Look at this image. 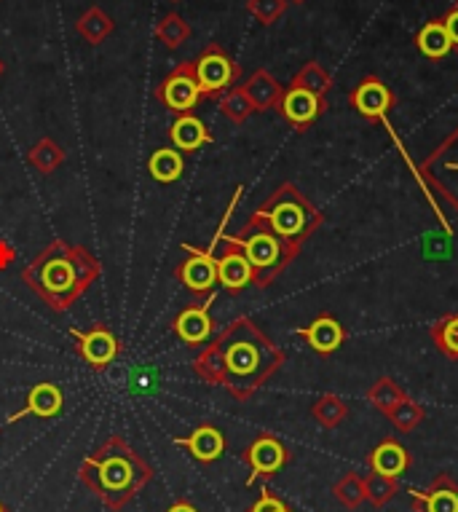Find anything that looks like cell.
Returning a JSON list of instances; mask_svg holds the SVG:
<instances>
[{
	"label": "cell",
	"instance_id": "obj_36",
	"mask_svg": "<svg viewBox=\"0 0 458 512\" xmlns=\"http://www.w3.org/2000/svg\"><path fill=\"white\" fill-rule=\"evenodd\" d=\"M287 9V0H247V11L260 25H274Z\"/></svg>",
	"mask_w": 458,
	"mask_h": 512
},
{
	"label": "cell",
	"instance_id": "obj_33",
	"mask_svg": "<svg viewBox=\"0 0 458 512\" xmlns=\"http://www.w3.org/2000/svg\"><path fill=\"white\" fill-rule=\"evenodd\" d=\"M426 419V408L421 403H416L413 397H405L397 408H394L392 413H389V421H392V427L397 429V432H402V435H408V432H413V429L421 424V421Z\"/></svg>",
	"mask_w": 458,
	"mask_h": 512
},
{
	"label": "cell",
	"instance_id": "obj_31",
	"mask_svg": "<svg viewBox=\"0 0 458 512\" xmlns=\"http://www.w3.org/2000/svg\"><path fill=\"white\" fill-rule=\"evenodd\" d=\"M217 105H220V113H223L228 121H234V124H244V121L255 113L250 97L244 94L242 86H234V89H228L225 94H220V97H217Z\"/></svg>",
	"mask_w": 458,
	"mask_h": 512
},
{
	"label": "cell",
	"instance_id": "obj_2",
	"mask_svg": "<svg viewBox=\"0 0 458 512\" xmlns=\"http://www.w3.org/2000/svg\"><path fill=\"white\" fill-rule=\"evenodd\" d=\"M100 274L102 266L92 250H86L84 244L54 239L27 263L22 282L51 311H67L89 293Z\"/></svg>",
	"mask_w": 458,
	"mask_h": 512
},
{
	"label": "cell",
	"instance_id": "obj_39",
	"mask_svg": "<svg viewBox=\"0 0 458 512\" xmlns=\"http://www.w3.org/2000/svg\"><path fill=\"white\" fill-rule=\"evenodd\" d=\"M14 261H17V247L9 239H0V271L9 269Z\"/></svg>",
	"mask_w": 458,
	"mask_h": 512
},
{
	"label": "cell",
	"instance_id": "obj_21",
	"mask_svg": "<svg viewBox=\"0 0 458 512\" xmlns=\"http://www.w3.org/2000/svg\"><path fill=\"white\" fill-rule=\"evenodd\" d=\"M167 137L172 148H177L180 153H196L201 151L204 145L215 143V137L207 129V124L201 121L196 113H183L172 121V126L167 129Z\"/></svg>",
	"mask_w": 458,
	"mask_h": 512
},
{
	"label": "cell",
	"instance_id": "obj_28",
	"mask_svg": "<svg viewBox=\"0 0 458 512\" xmlns=\"http://www.w3.org/2000/svg\"><path fill=\"white\" fill-rule=\"evenodd\" d=\"M429 336L442 357L458 362V314H442L429 330Z\"/></svg>",
	"mask_w": 458,
	"mask_h": 512
},
{
	"label": "cell",
	"instance_id": "obj_17",
	"mask_svg": "<svg viewBox=\"0 0 458 512\" xmlns=\"http://www.w3.org/2000/svg\"><path fill=\"white\" fill-rule=\"evenodd\" d=\"M292 333L303 338L311 352H317L319 357H333L346 344V338H349L346 328H343L338 317H333V314H319V317L311 319L309 325L295 328Z\"/></svg>",
	"mask_w": 458,
	"mask_h": 512
},
{
	"label": "cell",
	"instance_id": "obj_13",
	"mask_svg": "<svg viewBox=\"0 0 458 512\" xmlns=\"http://www.w3.org/2000/svg\"><path fill=\"white\" fill-rule=\"evenodd\" d=\"M212 303H215V295H209L204 301H193L172 319V333H175L188 349H196V352H199L201 346L207 344L209 338H212V333H215V322H212V314H209Z\"/></svg>",
	"mask_w": 458,
	"mask_h": 512
},
{
	"label": "cell",
	"instance_id": "obj_38",
	"mask_svg": "<svg viewBox=\"0 0 458 512\" xmlns=\"http://www.w3.org/2000/svg\"><path fill=\"white\" fill-rule=\"evenodd\" d=\"M442 25H445V33H448L453 49L458 51V3L456 6H450L448 14L442 17Z\"/></svg>",
	"mask_w": 458,
	"mask_h": 512
},
{
	"label": "cell",
	"instance_id": "obj_14",
	"mask_svg": "<svg viewBox=\"0 0 458 512\" xmlns=\"http://www.w3.org/2000/svg\"><path fill=\"white\" fill-rule=\"evenodd\" d=\"M217 247H220V252H215L217 285L223 287L228 295L244 293V287L252 285L250 261L244 258V252L239 250L234 242H228V239H225V234H220Z\"/></svg>",
	"mask_w": 458,
	"mask_h": 512
},
{
	"label": "cell",
	"instance_id": "obj_40",
	"mask_svg": "<svg viewBox=\"0 0 458 512\" xmlns=\"http://www.w3.org/2000/svg\"><path fill=\"white\" fill-rule=\"evenodd\" d=\"M164 512H201L196 504L191 502V499H185V496H180V499H175V502L169 504L167 510Z\"/></svg>",
	"mask_w": 458,
	"mask_h": 512
},
{
	"label": "cell",
	"instance_id": "obj_7",
	"mask_svg": "<svg viewBox=\"0 0 458 512\" xmlns=\"http://www.w3.org/2000/svg\"><path fill=\"white\" fill-rule=\"evenodd\" d=\"M418 177L458 215V126L418 164Z\"/></svg>",
	"mask_w": 458,
	"mask_h": 512
},
{
	"label": "cell",
	"instance_id": "obj_18",
	"mask_svg": "<svg viewBox=\"0 0 458 512\" xmlns=\"http://www.w3.org/2000/svg\"><path fill=\"white\" fill-rule=\"evenodd\" d=\"M65 408V392L62 387H57L54 381H38L30 387L25 397V405L14 411L9 416V424H17V421L27 419V416H35V419H54Z\"/></svg>",
	"mask_w": 458,
	"mask_h": 512
},
{
	"label": "cell",
	"instance_id": "obj_10",
	"mask_svg": "<svg viewBox=\"0 0 458 512\" xmlns=\"http://www.w3.org/2000/svg\"><path fill=\"white\" fill-rule=\"evenodd\" d=\"M70 338H73V349L78 354V360L84 362L86 368L94 370V373H102L108 370L116 357L121 354V341L116 338V333L105 325V322H94L92 328L86 330H70Z\"/></svg>",
	"mask_w": 458,
	"mask_h": 512
},
{
	"label": "cell",
	"instance_id": "obj_37",
	"mask_svg": "<svg viewBox=\"0 0 458 512\" xmlns=\"http://www.w3.org/2000/svg\"><path fill=\"white\" fill-rule=\"evenodd\" d=\"M287 507H290V504L284 502L282 496L276 494V491H271V488H263V491H260V496L250 504V510L247 512H284Z\"/></svg>",
	"mask_w": 458,
	"mask_h": 512
},
{
	"label": "cell",
	"instance_id": "obj_3",
	"mask_svg": "<svg viewBox=\"0 0 458 512\" xmlns=\"http://www.w3.org/2000/svg\"><path fill=\"white\" fill-rule=\"evenodd\" d=\"M156 478V467L134 451L124 435H110L78 467V480L110 512H121Z\"/></svg>",
	"mask_w": 458,
	"mask_h": 512
},
{
	"label": "cell",
	"instance_id": "obj_26",
	"mask_svg": "<svg viewBox=\"0 0 458 512\" xmlns=\"http://www.w3.org/2000/svg\"><path fill=\"white\" fill-rule=\"evenodd\" d=\"M75 30H78V35H81L86 43L97 46V43L105 41V38L116 30V22H113L110 14H105L100 6H92V9H86L84 14H81V19L75 22Z\"/></svg>",
	"mask_w": 458,
	"mask_h": 512
},
{
	"label": "cell",
	"instance_id": "obj_20",
	"mask_svg": "<svg viewBox=\"0 0 458 512\" xmlns=\"http://www.w3.org/2000/svg\"><path fill=\"white\" fill-rule=\"evenodd\" d=\"M367 467L373 472H381V475H389V478L400 480V475H405V472L413 467V456H410L408 448H405L397 437H384V440L367 454Z\"/></svg>",
	"mask_w": 458,
	"mask_h": 512
},
{
	"label": "cell",
	"instance_id": "obj_42",
	"mask_svg": "<svg viewBox=\"0 0 458 512\" xmlns=\"http://www.w3.org/2000/svg\"><path fill=\"white\" fill-rule=\"evenodd\" d=\"M3 70H6V68H3V62H0V76H3Z\"/></svg>",
	"mask_w": 458,
	"mask_h": 512
},
{
	"label": "cell",
	"instance_id": "obj_35",
	"mask_svg": "<svg viewBox=\"0 0 458 512\" xmlns=\"http://www.w3.org/2000/svg\"><path fill=\"white\" fill-rule=\"evenodd\" d=\"M156 38H159L167 49H180L188 38H191V27L180 14H167L156 27Z\"/></svg>",
	"mask_w": 458,
	"mask_h": 512
},
{
	"label": "cell",
	"instance_id": "obj_1",
	"mask_svg": "<svg viewBox=\"0 0 458 512\" xmlns=\"http://www.w3.org/2000/svg\"><path fill=\"white\" fill-rule=\"evenodd\" d=\"M287 354L260 330L252 317H236L193 357V373L247 403L282 370Z\"/></svg>",
	"mask_w": 458,
	"mask_h": 512
},
{
	"label": "cell",
	"instance_id": "obj_11",
	"mask_svg": "<svg viewBox=\"0 0 458 512\" xmlns=\"http://www.w3.org/2000/svg\"><path fill=\"white\" fill-rule=\"evenodd\" d=\"M153 97H156L169 113H175V116L193 113V110L199 108V102L204 100V97H201L196 76H193V62H180V65L153 89Z\"/></svg>",
	"mask_w": 458,
	"mask_h": 512
},
{
	"label": "cell",
	"instance_id": "obj_34",
	"mask_svg": "<svg viewBox=\"0 0 458 512\" xmlns=\"http://www.w3.org/2000/svg\"><path fill=\"white\" fill-rule=\"evenodd\" d=\"M292 84L303 86V89H309V92L319 94V97H325V94L330 92V86H333V78H330V73H327L319 62H306V65L295 73Z\"/></svg>",
	"mask_w": 458,
	"mask_h": 512
},
{
	"label": "cell",
	"instance_id": "obj_22",
	"mask_svg": "<svg viewBox=\"0 0 458 512\" xmlns=\"http://www.w3.org/2000/svg\"><path fill=\"white\" fill-rule=\"evenodd\" d=\"M242 89L244 94L250 97L255 113H266V110L276 108L284 92V86L279 84L268 70H255V73L247 78V84H244Z\"/></svg>",
	"mask_w": 458,
	"mask_h": 512
},
{
	"label": "cell",
	"instance_id": "obj_8",
	"mask_svg": "<svg viewBox=\"0 0 458 512\" xmlns=\"http://www.w3.org/2000/svg\"><path fill=\"white\" fill-rule=\"evenodd\" d=\"M193 76H196L201 97L217 100L220 94L234 89L236 81L242 78V68L236 65L220 43H209L207 49L193 59Z\"/></svg>",
	"mask_w": 458,
	"mask_h": 512
},
{
	"label": "cell",
	"instance_id": "obj_15",
	"mask_svg": "<svg viewBox=\"0 0 458 512\" xmlns=\"http://www.w3.org/2000/svg\"><path fill=\"white\" fill-rule=\"evenodd\" d=\"M349 105L357 110L359 116H365L367 121H384L386 113L397 105V97L381 78L367 76L362 78L354 89L349 92Z\"/></svg>",
	"mask_w": 458,
	"mask_h": 512
},
{
	"label": "cell",
	"instance_id": "obj_45",
	"mask_svg": "<svg viewBox=\"0 0 458 512\" xmlns=\"http://www.w3.org/2000/svg\"><path fill=\"white\" fill-rule=\"evenodd\" d=\"M172 3H177V0H172Z\"/></svg>",
	"mask_w": 458,
	"mask_h": 512
},
{
	"label": "cell",
	"instance_id": "obj_12",
	"mask_svg": "<svg viewBox=\"0 0 458 512\" xmlns=\"http://www.w3.org/2000/svg\"><path fill=\"white\" fill-rule=\"evenodd\" d=\"M276 110H279V116H282L298 135H303V132H309L311 126L322 118V113L327 110V100L325 97H319V94L309 92V89H303V86L290 84L282 92V100H279Z\"/></svg>",
	"mask_w": 458,
	"mask_h": 512
},
{
	"label": "cell",
	"instance_id": "obj_41",
	"mask_svg": "<svg viewBox=\"0 0 458 512\" xmlns=\"http://www.w3.org/2000/svg\"><path fill=\"white\" fill-rule=\"evenodd\" d=\"M0 512H9V507H6V504L0 502Z\"/></svg>",
	"mask_w": 458,
	"mask_h": 512
},
{
	"label": "cell",
	"instance_id": "obj_30",
	"mask_svg": "<svg viewBox=\"0 0 458 512\" xmlns=\"http://www.w3.org/2000/svg\"><path fill=\"white\" fill-rule=\"evenodd\" d=\"M397 491H400V480L397 478H389V475H381V472L373 470L365 475L367 502L373 504L375 510H384L386 504L397 496Z\"/></svg>",
	"mask_w": 458,
	"mask_h": 512
},
{
	"label": "cell",
	"instance_id": "obj_16",
	"mask_svg": "<svg viewBox=\"0 0 458 512\" xmlns=\"http://www.w3.org/2000/svg\"><path fill=\"white\" fill-rule=\"evenodd\" d=\"M175 445L177 448H183L188 451L193 462L204 464H215L220 456L228 451V440H225L223 429L215 427V424H209V421H201L196 427L191 429V435L185 437H175Z\"/></svg>",
	"mask_w": 458,
	"mask_h": 512
},
{
	"label": "cell",
	"instance_id": "obj_25",
	"mask_svg": "<svg viewBox=\"0 0 458 512\" xmlns=\"http://www.w3.org/2000/svg\"><path fill=\"white\" fill-rule=\"evenodd\" d=\"M416 49L429 59L448 57L450 51H453V43H450L448 33H445V25H442V19H432V22H426V25L418 30V33H416Z\"/></svg>",
	"mask_w": 458,
	"mask_h": 512
},
{
	"label": "cell",
	"instance_id": "obj_27",
	"mask_svg": "<svg viewBox=\"0 0 458 512\" xmlns=\"http://www.w3.org/2000/svg\"><path fill=\"white\" fill-rule=\"evenodd\" d=\"M408 397V392L394 381V378L389 376H381V378H375L373 381V387L367 389V403L373 405L375 411H381L384 416H389V413L397 408V405L402 403Z\"/></svg>",
	"mask_w": 458,
	"mask_h": 512
},
{
	"label": "cell",
	"instance_id": "obj_29",
	"mask_svg": "<svg viewBox=\"0 0 458 512\" xmlns=\"http://www.w3.org/2000/svg\"><path fill=\"white\" fill-rule=\"evenodd\" d=\"M311 416H314L319 427L338 429L349 416V405L338 395H322L317 403L311 405Z\"/></svg>",
	"mask_w": 458,
	"mask_h": 512
},
{
	"label": "cell",
	"instance_id": "obj_43",
	"mask_svg": "<svg viewBox=\"0 0 458 512\" xmlns=\"http://www.w3.org/2000/svg\"><path fill=\"white\" fill-rule=\"evenodd\" d=\"M284 512H295V510H292V507H287V510H284Z\"/></svg>",
	"mask_w": 458,
	"mask_h": 512
},
{
	"label": "cell",
	"instance_id": "obj_32",
	"mask_svg": "<svg viewBox=\"0 0 458 512\" xmlns=\"http://www.w3.org/2000/svg\"><path fill=\"white\" fill-rule=\"evenodd\" d=\"M335 499L343 504V507H349V510H357L362 504L367 502L365 494V478L357 475V472H346L338 483L333 486Z\"/></svg>",
	"mask_w": 458,
	"mask_h": 512
},
{
	"label": "cell",
	"instance_id": "obj_5",
	"mask_svg": "<svg viewBox=\"0 0 458 512\" xmlns=\"http://www.w3.org/2000/svg\"><path fill=\"white\" fill-rule=\"evenodd\" d=\"M225 239L234 242L244 252V258L250 261L252 285L258 287V290H268L300 255L298 247H292L284 239H279L255 215H250V220L234 236H225Z\"/></svg>",
	"mask_w": 458,
	"mask_h": 512
},
{
	"label": "cell",
	"instance_id": "obj_9",
	"mask_svg": "<svg viewBox=\"0 0 458 512\" xmlns=\"http://www.w3.org/2000/svg\"><path fill=\"white\" fill-rule=\"evenodd\" d=\"M244 464H247V486H255L258 480H271L292 462V451L274 435V432H260L252 440L242 454H239Z\"/></svg>",
	"mask_w": 458,
	"mask_h": 512
},
{
	"label": "cell",
	"instance_id": "obj_4",
	"mask_svg": "<svg viewBox=\"0 0 458 512\" xmlns=\"http://www.w3.org/2000/svg\"><path fill=\"white\" fill-rule=\"evenodd\" d=\"M252 215L263 220L279 239H284L292 247H298V250L325 223L322 210L314 207L311 199H306V194H300V188L295 183L279 185L274 194H268L266 202L260 204Z\"/></svg>",
	"mask_w": 458,
	"mask_h": 512
},
{
	"label": "cell",
	"instance_id": "obj_44",
	"mask_svg": "<svg viewBox=\"0 0 458 512\" xmlns=\"http://www.w3.org/2000/svg\"><path fill=\"white\" fill-rule=\"evenodd\" d=\"M295 3H300V0H295Z\"/></svg>",
	"mask_w": 458,
	"mask_h": 512
},
{
	"label": "cell",
	"instance_id": "obj_6",
	"mask_svg": "<svg viewBox=\"0 0 458 512\" xmlns=\"http://www.w3.org/2000/svg\"><path fill=\"white\" fill-rule=\"evenodd\" d=\"M244 188L239 185L236 188L234 199L228 204V210H225L223 220H220V228H217V236L209 242V247H193V244H183V252L188 258L175 266V279H180V285L185 290H191V295L196 301H204L209 295H215L217 287V261H215V250H217V239L225 231V223L231 218V212L236 210V204L242 199Z\"/></svg>",
	"mask_w": 458,
	"mask_h": 512
},
{
	"label": "cell",
	"instance_id": "obj_19",
	"mask_svg": "<svg viewBox=\"0 0 458 512\" xmlns=\"http://www.w3.org/2000/svg\"><path fill=\"white\" fill-rule=\"evenodd\" d=\"M410 507L413 512H458V483L440 472L426 488L410 491Z\"/></svg>",
	"mask_w": 458,
	"mask_h": 512
},
{
	"label": "cell",
	"instance_id": "obj_24",
	"mask_svg": "<svg viewBox=\"0 0 458 512\" xmlns=\"http://www.w3.org/2000/svg\"><path fill=\"white\" fill-rule=\"evenodd\" d=\"M67 159V151L62 145L54 140V137H43L38 143L27 151V161H30V167L35 172H41V175H54Z\"/></svg>",
	"mask_w": 458,
	"mask_h": 512
},
{
	"label": "cell",
	"instance_id": "obj_23",
	"mask_svg": "<svg viewBox=\"0 0 458 512\" xmlns=\"http://www.w3.org/2000/svg\"><path fill=\"white\" fill-rule=\"evenodd\" d=\"M185 172V159L183 153L177 151V148H156V151L150 153L148 159V175L161 185H172L177 183Z\"/></svg>",
	"mask_w": 458,
	"mask_h": 512
}]
</instances>
